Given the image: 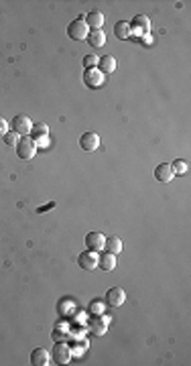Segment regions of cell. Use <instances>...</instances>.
Wrapping results in <instances>:
<instances>
[{
  "label": "cell",
  "instance_id": "6da1fadb",
  "mask_svg": "<svg viewBox=\"0 0 191 366\" xmlns=\"http://www.w3.org/2000/svg\"><path fill=\"white\" fill-rule=\"evenodd\" d=\"M88 33H90V29H88V25H86L84 15H80V17H78L76 21H72L70 27H68V37L74 39V41H84V39L88 37Z\"/></svg>",
  "mask_w": 191,
  "mask_h": 366
},
{
  "label": "cell",
  "instance_id": "7a4b0ae2",
  "mask_svg": "<svg viewBox=\"0 0 191 366\" xmlns=\"http://www.w3.org/2000/svg\"><path fill=\"white\" fill-rule=\"evenodd\" d=\"M15 149H17V155H19L23 161H29V159H33L35 153H37V144L33 142L31 136H21V140H19V144L15 146Z\"/></svg>",
  "mask_w": 191,
  "mask_h": 366
},
{
  "label": "cell",
  "instance_id": "3957f363",
  "mask_svg": "<svg viewBox=\"0 0 191 366\" xmlns=\"http://www.w3.org/2000/svg\"><path fill=\"white\" fill-rule=\"evenodd\" d=\"M51 360L55 364H68L72 360V348L66 342H57L51 350Z\"/></svg>",
  "mask_w": 191,
  "mask_h": 366
},
{
  "label": "cell",
  "instance_id": "277c9868",
  "mask_svg": "<svg viewBox=\"0 0 191 366\" xmlns=\"http://www.w3.org/2000/svg\"><path fill=\"white\" fill-rule=\"evenodd\" d=\"M82 78H84V84H86L88 88H92V90L104 86V73H102L98 67H88V69L84 71Z\"/></svg>",
  "mask_w": 191,
  "mask_h": 366
},
{
  "label": "cell",
  "instance_id": "5b68a950",
  "mask_svg": "<svg viewBox=\"0 0 191 366\" xmlns=\"http://www.w3.org/2000/svg\"><path fill=\"white\" fill-rule=\"evenodd\" d=\"M31 138H33V142H35L37 146H47V142H49V126H47L45 122L33 124V128H31Z\"/></svg>",
  "mask_w": 191,
  "mask_h": 366
},
{
  "label": "cell",
  "instance_id": "8992f818",
  "mask_svg": "<svg viewBox=\"0 0 191 366\" xmlns=\"http://www.w3.org/2000/svg\"><path fill=\"white\" fill-rule=\"evenodd\" d=\"M31 128H33V122L27 114H17L13 118V130L19 134V136H27L31 134Z\"/></svg>",
  "mask_w": 191,
  "mask_h": 366
},
{
  "label": "cell",
  "instance_id": "52a82bcc",
  "mask_svg": "<svg viewBox=\"0 0 191 366\" xmlns=\"http://www.w3.org/2000/svg\"><path fill=\"white\" fill-rule=\"evenodd\" d=\"M80 146H82V151H88V153H94L98 151V146H100V136L96 132H84L80 136Z\"/></svg>",
  "mask_w": 191,
  "mask_h": 366
},
{
  "label": "cell",
  "instance_id": "ba28073f",
  "mask_svg": "<svg viewBox=\"0 0 191 366\" xmlns=\"http://www.w3.org/2000/svg\"><path fill=\"white\" fill-rule=\"evenodd\" d=\"M131 29H133V35H147L151 31V19L147 15H137L131 23Z\"/></svg>",
  "mask_w": 191,
  "mask_h": 366
},
{
  "label": "cell",
  "instance_id": "9c48e42d",
  "mask_svg": "<svg viewBox=\"0 0 191 366\" xmlns=\"http://www.w3.org/2000/svg\"><path fill=\"white\" fill-rule=\"evenodd\" d=\"M104 244H106V236L102 234V232H88L86 234V248L88 250H94V252H100L102 248H104Z\"/></svg>",
  "mask_w": 191,
  "mask_h": 366
},
{
  "label": "cell",
  "instance_id": "30bf717a",
  "mask_svg": "<svg viewBox=\"0 0 191 366\" xmlns=\"http://www.w3.org/2000/svg\"><path fill=\"white\" fill-rule=\"evenodd\" d=\"M124 301H126V293H124V289H120V287L108 289V293H106V303H108L110 307H120Z\"/></svg>",
  "mask_w": 191,
  "mask_h": 366
},
{
  "label": "cell",
  "instance_id": "8fae6325",
  "mask_svg": "<svg viewBox=\"0 0 191 366\" xmlns=\"http://www.w3.org/2000/svg\"><path fill=\"white\" fill-rule=\"evenodd\" d=\"M78 265L86 271H94L98 269V252L94 250H84L80 256H78Z\"/></svg>",
  "mask_w": 191,
  "mask_h": 366
},
{
  "label": "cell",
  "instance_id": "7c38bea8",
  "mask_svg": "<svg viewBox=\"0 0 191 366\" xmlns=\"http://www.w3.org/2000/svg\"><path fill=\"white\" fill-rule=\"evenodd\" d=\"M173 169H171V165L169 163H161L159 167H155V179L159 181V183H171L173 181Z\"/></svg>",
  "mask_w": 191,
  "mask_h": 366
},
{
  "label": "cell",
  "instance_id": "4fadbf2b",
  "mask_svg": "<svg viewBox=\"0 0 191 366\" xmlns=\"http://www.w3.org/2000/svg\"><path fill=\"white\" fill-rule=\"evenodd\" d=\"M84 19H86V25H88L90 31H100V29L104 27V15H102L100 11H92V13H88Z\"/></svg>",
  "mask_w": 191,
  "mask_h": 366
},
{
  "label": "cell",
  "instance_id": "5bb4252c",
  "mask_svg": "<svg viewBox=\"0 0 191 366\" xmlns=\"http://www.w3.org/2000/svg\"><path fill=\"white\" fill-rule=\"evenodd\" d=\"M49 352L45 350V348H35L33 352H31V364L33 366H47L49 364Z\"/></svg>",
  "mask_w": 191,
  "mask_h": 366
},
{
  "label": "cell",
  "instance_id": "9a60e30c",
  "mask_svg": "<svg viewBox=\"0 0 191 366\" xmlns=\"http://www.w3.org/2000/svg\"><path fill=\"white\" fill-rule=\"evenodd\" d=\"M133 35V29H131V23H126V21H118L114 25V37H118L120 41H126V39H131Z\"/></svg>",
  "mask_w": 191,
  "mask_h": 366
},
{
  "label": "cell",
  "instance_id": "2e32d148",
  "mask_svg": "<svg viewBox=\"0 0 191 366\" xmlns=\"http://www.w3.org/2000/svg\"><path fill=\"white\" fill-rule=\"evenodd\" d=\"M98 267L102 271H114V267H116V254H112V252L98 254Z\"/></svg>",
  "mask_w": 191,
  "mask_h": 366
},
{
  "label": "cell",
  "instance_id": "e0dca14e",
  "mask_svg": "<svg viewBox=\"0 0 191 366\" xmlns=\"http://www.w3.org/2000/svg\"><path fill=\"white\" fill-rule=\"evenodd\" d=\"M88 326H90V330H92L94 336H104V334H106V326H108V318L98 316V318H94Z\"/></svg>",
  "mask_w": 191,
  "mask_h": 366
},
{
  "label": "cell",
  "instance_id": "ac0fdd59",
  "mask_svg": "<svg viewBox=\"0 0 191 366\" xmlns=\"http://www.w3.org/2000/svg\"><path fill=\"white\" fill-rule=\"evenodd\" d=\"M86 41L94 47V49H100V47H104L106 45V35H104V31L100 29V31H90L88 33V37H86Z\"/></svg>",
  "mask_w": 191,
  "mask_h": 366
},
{
  "label": "cell",
  "instance_id": "d6986e66",
  "mask_svg": "<svg viewBox=\"0 0 191 366\" xmlns=\"http://www.w3.org/2000/svg\"><path fill=\"white\" fill-rule=\"evenodd\" d=\"M98 69L104 73H114V69H116V59L112 57V55H104V57H100L98 59Z\"/></svg>",
  "mask_w": 191,
  "mask_h": 366
},
{
  "label": "cell",
  "instance_id": "ffe728a7",
  "mask_svg": "<svg viewBox=\"0 0 191 366\" xmlns=\"http://www.w3.org/2000/svg\"><path fill=\"white\" fill-rule=\"evenodd\" d=\"M104 248H106V252L118 254V252H122V240H120L118 236H110V238H106Z\"/></svg>",
  "mask_w": 191,
  "mask_h": 366
},
{
  "label": "cell",
  "instance_id": "44dd1931",
  "mask_svg": "<svg viewBox=\"0 0 191 366\" xmlns=\"http://www.w3.org/2000/svg\"><path fill=\"white\" fill-rule=\"evenodd\" d=\"M171 169H173V175H185L189 171V163L183 161V159H175L171 163Z\"/></svg>",
  "mask_w": 191,
  "mask_h": 366
},
{
  "label": "cell",
  "instance_id": "7402d4cb",
  "mask_svg": "<svg viewBox=\"0 0 191 366\" xmlns=\"http://www.w3.org/2000/svg\"><path fill=\"white\" fill-rule=\"evenodd\" d=\"M3 140H5V144H7V146H17V144H19V140H21V136H19L15 130H9V132L3 136Z\"/></svg>",
  "mask_w": 191,
  "mask_h": 366
},
{
  "label": "cell",
  "instance_id": "603a6c76",
  "mask_svg": "<svg viewBox=\"0 0 191 366\" xmlns=\"http://www.w3.org/2000/svg\"><path fill=\"white\" fill-rule=\"evenodd\" d=\"M84 67H98V55H86L84 57Z\"/></svg>",
  "mask_w": 191,
  "mask_h": 366
},
{
  "label": "cell",
  "instance_id": "cb8c5ba5",
  "mask_svg": "<svg viewBox=\"0 0 191 366\" xmlns=\"http://www.w3.org/2000/svg\"><path fill=\"white\" fill-rule=\"evenodd\" d=\"M90 309H92V313H94V316H102V313H104V305H102L100 301H92Z\"/></svg>",
  "mask_w": 191,
  "mask_h": 366
},
{
  "label": "cell",
  "instance_id": "d4e9b609",
  "mask_svg": "<svg viewBox=\"0 0 191 366\" xmlns=\"http://www.w3.org/2000/svg\"><path fill=\"white\" fill-rule=\"evenodd\" d=\"M66 338H68V332H61V328H57L53 332V340L55 342H66Z\"/></svg>",
  "mask_w": 191,
  "mask_h": 366
},
{
  "label": "cell",
  "instance_id": "484cf974",
  "mask_svg": "<svg viewBox=\"0 0 191 366\" xmlns=\"http://www.w3.org/2000/svg\"><path fill=\"white\" fill-rule=\"evenodd\" d=\"M7 132H9V122L3 116H0V136H5Z\"/></svg>",
  "mask_w": 191,
  "mask_h": 366
}]
</instances>
